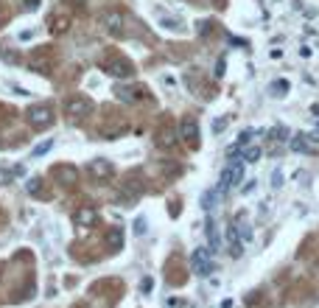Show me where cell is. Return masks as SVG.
<instances>
[{"label": "cell", "mask_w": 319, "mask_h": 308, "mask_svg": "<svg viewBox=\"0 0 319 308\" xmlns=\"http://www.w3.org/2000/svg\"><path fill=\"white\" fill-rule=\"evenodd\" d=\"M101 23H104V28H107L109 34H121V28H123V12L109 9V12L101 14Z\"/></svg>", "instance_id": "6"}, {"label": "cell", "mask_w": 319, "mask_h": 308, "mask_svg": "<svg viewBox=\"0 0 319 308\" xmlns=\"http://www.w3.org/2000/svg\"><path fill=\"white\" fill-rule=\"evenodd\" d=\"M269 90H271V96H277V98H280V96H289L291 84H289V79H277L275 84L269 87Z\"/></svg>", "instance_id": "15"}, {"label": "cell", "mask_w": 319, "mask_h": 308, "mask_svg": "<svg viewBox=\"0 0 319 308\" xmlns=\"http://www.w3.org/2000/svg\"><path fill=\"white\" fill-rule=\"evenodd\" d=\"M291 149H294V151H313L311 143L305 140V135H297V138L291 140Z\"/></svg>", "instance_id": "17"}, {"label": "cell", "mask_w": 319, "mask_h": 308, "mask_svg": "<svg viewBox=\"0 0 319 308\" xmlns=\"http://www.w3.org/2000/svg\"><path fill=\"white\" fill-rule=\"evenodd\" d=\"M51 146H54V140H45V143L34 146V151H31V154H34V157H42V154H48V151H51Z\"/></svg>", "instance_id": "20"}, {"label": "cell", "mask_w": 319, "mask_h": 308, "mask_svg": "<svg viewBox=\"0 0 319 308\" xmlns=\"http://www.w3.org/2000/svg\"><path fill=\"white\" fill-rule=\"evenodd\" d=\"M241 236H244V241H249V238H252V230H249V224H241Z\"/></svg>", "instance_id": "28"}, {"label": "cell", "mask_w": 319, "mask_h": 308, "mask_svg": "<svg viewBox=\"0 0 319 308\" xmlns=\"http://www.w3.org/2000/svg\"><path fill=\"white\" fill-rule=\"evenodd\" d=\"M207 241H210V249L221 247V238H218V233L213 230V222H207Z\"/></svg>", "instance_id": "18"}, {"label": "cell", "mask_w": 319, "mask_h": 308, "mask_svg": "<svg viewBox=\"0 0 319 308\" xmlns=\"http://www.w3.org/2000/svg\"><path fill=\"white\" fill-rule=\"evenodd\" d=\"M308 143H319V132H311V135H308Z\"/></svg>", "instance_id": "32"}, {"label": "cell", "mask_w": 319, "mask_h": 308, "mask_svg": "<svg viewBox=\"0 0 319 308\" xmlns=\"http://www.w3.org/2000/svg\"><path fill=\"white\" fill-rule=\"evenodd\" d=\"M25 188H28V194L42 196V182H39V180H28V185H25Z\"/></svg>", "instance_id": "21"}, {"label": "cell", "mask_w": 319, "mask_h": 308, "mask_svg": "<svg viewBox=\"0 0 319 308\" xmlns=\"http://www.w3.org/2000/svg\"><path fill=\"white\" fill-rule=\"evenodd\" d=\"M51 31H54V34H65V31H67V17H54Z\"/></svg>", "instance_id": "19"}, {"label": "cell", "mask_w": 319, "mask_h": 308, "mask_svg": "<svg viewBox=\"0 0 319 308\" xmlns=\"http://www.w3.org/2000/svg\"><path fill=\"white\" fill-rule=\"evenodd\" d=\"M65 112L70 115V118H84V115L93 112V101L87 96H76V98H67L65 104Z\"/></svg>", "instance_id": "4"}, {"label": "cell", "mask_w": 319, "mask_h": 308, "mask_svg": "<svg viewBox=\"0 0 319 308\" xmlns=\"http://www.w3.org/2000/svg\"><path fill=\"white\" fill-rule=\"evenodd\" d=\"M163 28H174V31H185V28H182V25L179 23H176V20H163Z\"/></svg>", "instance_id": "25"}, {"label": "cell", "mask_w": 319, "mask_h": 308, "mask_svg": "<svg viewBox=\"0 0 319 308\" xmlns=\"http://www.w3.org/2000/svg\"><path fill=\"white\" fill-rule=\"evenodd\" d=\"M54 174H56V180H65V185H73L78 180V171L73 165H59V168H54Z\"/></svg>", "instance_id": "9"}, {"label": "cell", "mask_w": 319, "mask_h": 308, "mask_svg": "<svg viewBox=\"0 0 319 308\" xmlns=\"http://www.w3.org/2000/svg\"><path fill=\"white\" fill-rule=\"evenodd\" d=\"M151 286H154V280H151V278H146L143 283H140V289H143V291H151Z\"/></svg>", "instance_id": "29"}, {"label": "cell", "mask_w": 319, "mask_h": 308, "mask_svg": "<svg viewBox=\"0 0 319 308\" xmlns=\"http://www.w3.org/2000/svg\"><path fill=\"white\" fill-rule=\"evenodd\" d=\"M143 230H146V222L138 218V222H134V236H143Z\"/></svg>", "instance_id": "27"}, {"label": "cell", "mask_w": 319, "mask_h": 308, "mask_svg": "<svg viewBox=\"0 0 319 308\" xmlns=\"http://www.w3.org/2000/svg\"><path fill=\"white\" fill-rule=\"evenodd\" d=\"M283 180H286V177H283V171H280V168H275V174H271V188H280V185H283Z\"/></svg>", "instance_id": "22"}, {"label": "cell", "mask_w": 319, "mask_h": 308, "mask_svg": "<svg viewBox=\"0 0 319 308\" xmlns=\"http://www.w3.org/2000/svg\"><path fill=\"white\" fill-rule=\"evenodd\" d=\"M241 180H244V165H241V163L227 165V168L221 171V180H218V194H227L230 188L238 185Z\"/></svg>", "instance_id": "1"}, {"label": "cell", "mask_w": 319, "mask_h": 308, "mask_svg": "<svg viewBox=\"0 0 319 308\" xmlns=\"http://www.w3.org/2000/svg\"><path fill=\"white\" fill-rule=\"evenodd\" d=\"M241 154H244V160H247V163H258L263 151H260V146H247V149H241Z\"/></svg>", "instance_id": "16"}, {"label": "cell", "mask_w": 319, "mask_h": 308, "mask_svg": "<svg viewBox=\"0 0 319 308\" xmlns=\"http://www.w3.org/2000/svg\"><path fill=\"white\" fill-rule=\"evenodd\" d=\"M31 65L36 67L39 73H51V59L45 54H34V59H31Z\"/></svg>", "instance_id": "14"}, {"label": "cell", "mask_w": 319, "mask_h": 308, "mask_svg": "<svg viewBox=\"0 0 319 308\" xmlns=\"http://www.w3.org/2000/svg\"><path fill=\"white\" fill-rule=\"evenodd\" d=\"M28 121L34 129H48L54 123V109L51 107H31L28 109Z\"/></svg>", "instance_id": "5"}, {"label": "cell", "mask_w": 319, "mask_h": 308, "mask_svg": "<svg viewBox=\"0 0 319 308\" xmlns=\"http://www.w3.org/2000/svg\"><path fill=\"white\" fill-rule=\"evenodd\" d=\"M249 140H252V132H249V129H247V132H241V138H238V146H241V149H244V146H247Z\"/></svg>", "instance_id": "26"}, {"label": "cell", "mask_w": 319, "mask_h": 308, "mask_svg": "<svg viewBox=\"0 0 319 308\" xmlns=\"http://www.w3.org/2000/svg\"><path fill=\"white\" fill-rule=\"evenodd\" d=\"M96 210H93V207H81V210L76 213V224H81V227H93V224H96Z\"/></svg>", "instance_id": "10"}, {"label": "cell", "mask_w": 319, "mask_h": 308, "mask_svg": "<svg viewBox=\"0 0 319 308\" xmlns=\"http://www.w3.org/2000/svg\"><path fill=\"white\" fill-rule=\"evenodd\" d=\"M227 123H230V118H218V121H213V132H224V129H227Z\"/></svg>", "instance_id": "23"}, {"label": "cell", "mask_w": 319, "mask_h": 308, "mask_svg": "<svg viewBox=\"0 0 319 308\" xmlns=\"http://www.w3.org/2000/svg\"><path fill=\"white\" fill-rule=\"evenodd\" d=\"M221 73H224V56H221V59H218V67H216V76H221Z\"/></svg>", "instance_id": "33"}, {"label": "cell", "mask_w": 319, "mask_h": 308, "mask_svg": "<svg viewBox=\"0 0 319 308\" xmlns=\"http://www.w3.org/2000/svg\"><path fill=\"white\" fill-rule=\"evenodd\" d=\"M271 135H275V140H286V138H289V129L277 126V129H271Z\"/></svg>", "instance_id": "24"}, {"label": "cell", "mask_w": 319, "mask_h": 308, "mask_svg": "<svg viewBox=\"0 0 319 308\" xmlns=\"http://www.w3.org/2000/svg\"><path fill=\"white\" fill-rule=\"evenodd\" d=\"M191 266H193V275H199V278H207V275L213 272L210 249H205V247L193 249V255H191Z\"/></svg>", "instance_id": "2"}, {"label": "cell", "mask_w": 319, "mask_h": 308, "mask_svg": "<svg viewBox=\"0 0 319 308\" xmlns=\"http://www.w3.org/2000/svg\"><path fill=\"white\" fill-rule=\"evenodd\" d=\"M179 138L185 140V143H191V146L199 143V123L193 121V118H185V121L179 123Z\"/></svg>", "instance_id": "7"}, {"label": "cell", "mask_w": 319, "mask_h": 308, "mask_svg": "<svg viewBox=\"0 0 319 308\" xmlns=\"http://www.w3.org/2000/svg\"><path fill=\"white\" fill-rule=\"evenodd\" d=\"M121 241H123V230H121V227H112V230L107 233L109 249H121Z\"/></svg>", "instance_id": "13"}, {"label": "cell", "mask_w": 319, "mask_h": 308, "mask_svg": "<svg viewBox=\"0 0 319 308\" xmlns=\"http://www.w3.org/2000/svg\"><path fill=\"white\" fill-rule=\"evenodd\" d=\"M25 9H39V0H23Z\"/></svg>", "instance_id": "30"}, {"label": "cell", "mask_w": 319, "mask_h": 308, "mask_svg": "<svg viewBox=\"0 0 319 308\" xmlns=\"http://www.w3.org/2000/svg\"><path fill=\"white\" fill-rule=\"evenodd\" d=\"M227 241H230V252H233V258H238V255L244 252V244L238 241V233H235V227H227Z\"/></svg>", "instance_id": "12"}, {"label": "cell", "mask_w": 319, "mask_h": 308, "mask_svg": "<svg viewBox=\"0 0 319 308\" xmlns=\"http://www.w3.org/2000/svg\"><path fill=\"white\" fill-rule=\"evenodd\" d=\"M104 70H107L109 76H115V79H129V76L134 73V67H132V62H129V59L112 56V59L104 62Z\"/></svg>", "instance_id": "3"}, {"label": "cell", "mask_w": 319, "mask_h": 308, "mask_svg": "<svg viewBox=\"0 0 319 308\" xmlns=\"http://www.w3.org/2000/svg\"><path fill=\"white\" fill-rule=\"evenodd\" d=\"M115 96H118V101H126V104H134L143 98V87H118L115 90Z\"/></svg>", "instance_id": "8"}, {"label": "cell", "mask_w": 319, "mask_h": 308, "mask_svg": "<svg viewBox=\"0 0 319 308\" xmlns=\"http://www.w3.org/2000/svg\"><path fill=\"white\" fill-rule=\"evenodd\" d=\"M90 174L93 177H109L112 174V163H107V160H93L90 163Z\"/></svg>", "instance_id": "11"}, {"label": "cell", "mask_w": 319, "mask_h": 308, "mask_svg": "<svg viewBox=\"0 0 319 308\" xmlns=\"http://www.w3.org/2000/svg\"><path fill=\"white\" fill-rule=\"evenodd\" d=\"M252 191H255V180H252V182H247V185H244V194H252Z\"/></svg>", "instance_id": "31"}]
</instances>
